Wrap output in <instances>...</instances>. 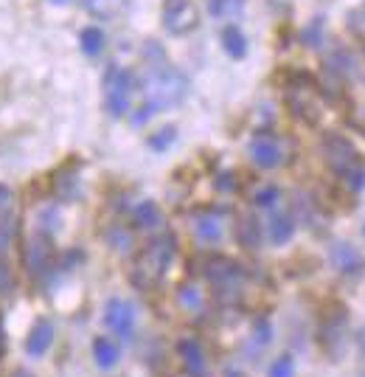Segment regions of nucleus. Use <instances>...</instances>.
<instances>
[{
  "label": "nucleus",
  "instance_id": "obj_12",
  "mask_svg": "<svg viewBox=\"0 0 365 377\" xmlns=\"http://www.w3.org/2000/svg\"><path fill=\"white\" fill-rule=\"evenodd\" d=\"M205 276H208V282H214V284H230L242 276V271H239L236 262H230L225 256H214V259H208V265H205Z\"/></svg>",
  "mask_w": 365,
  "mask_h": 377
},
{
  "label": "nucleus",
  "instance_id": "obj_15",
  "mask_svg": "<svg viewBox=\"0 0 365 377\" xmlns=\"http://www.w3.org/2000/svg\"><path fill=\"white\" fill-rule=\"evenodd\" d=\"M118 355H121V349L113 338H96L93 341V358L101 369H113L118 363Z\"/></svg>",
  "mask_w": 365,
  "mask_h": 377
},
{
  "label": "nucleus",
  "instance_id": "obj_21",
  "mask_svg": "<svg viewBox=\"0 0 365 377\" xmlns=\"http://www.w3.org/2000/svg\"><path fill=\"white\" fill-rule=\"evenodd\" d=\"M267 375L270 377H292L295 375V363H292V358H289V355H281L273 366H270Z\"/></svg>",
  "mask_w": 365,
  "mask_h": 377
},
{
  "label": "nucleus",
  "instance_id": "obj_13",
  "mask_svg": "<svg viewBox=\"0 0 365 377\" xmlns=\"http://www.w3.org/2000/svg\"><path fill=\"white\" fill-rule=\"evenodd\" d=\"M236 239H239L242 248L256 251L259 242H262V226H259V220L250 217V214H245V217L239 220V226H236Z\"/></svg>",
  "mask_w": 365,
  "mask_h": 377
},
{
  "label": "nucleus",
  "instance_id": "obj_8",
  "mask_svg": "<svg viewBox=\"0 0 365 377\" xmlns=\"http://www.w3.org/2000/svg\"><path fill=\"white\" fill-rule=\"evenodd\" d=\"M329 259H331V265H334L340 273H346V276H354V273L363 271V256H360V251L351 248L349 242H334V245L329 248Z\"/></svg>",
  "mask_w": 365,
  "mask_h": 377
},
{
  "label": "nucleus",
  "instance_id": "obj_28",
  "mask_svg": "<svg viewBox=\"0 0 365 377\" xmlns=\"http://www.w3.org/2000/svg\"><path fill=\"white\" fill-rule=\"evenodd\" d=\"M228 377H245L242 372H228Z\"/></svg>",
  "mask_w": 365,
  "mask_h": 377
},
{
  "label": "nucleus",
  "instance_id": "obj_25",
  "mask_svg": "<svg viewBox=\"0 0 365 377\" xmlns=\"http://www.w3.org/2000/svg\"><path fill=\"white\" fill-rule=\"evenodd\" d=\"M357 349H360V363H363V369H365V327H360V332H357Z\"/></svg>",
  "mask_w": 365,
  "mask_h": 377
},
{
  "label": "nucleus",
  "instance_id": "obj_26",
  "mask_svg": "<svg viewBox=\"0 0 365 377\" xmlns=\"http://www.w3.org/2000/svg\"><path fill=\"white\" fill-rule=\"evenodd\" d=\"M182 304H191V307H197L200 304V296H194V290H182Z\"/></svg>",
  "mask_w": 365,
  "mask_h": 377
},
{
  "label": "nucleus",
  "instance_id": "obj_3",
  "mask_svg": "<svg viewBox=\"0 0 365 377\" xmlns=\"http://www.w3.org/2000/svg\"><path fill=\"white\" fill-rule=\"evenodd\" d=\"M172 256H175V239H172V236H158V239H152V242L143 248V253L138 256V262H135V273H133L135 284H140V287H152V284L160 282L163 273H166L169 265H172Z\"/></svg>",
  "mask_w": 365,
  "mask_h": 377
},
{
  "label": "nucleus",
  "instance_id": "obj_29",
  "mask_svg": "<svg viewBox=\"0 0 365 377\" xmlns=\"http://www.w3.org/2000/svg\"><path fill=\"white\" fill-rule=\"evenodd\" d=\"M51 3H59V6H62V3H68V0H51Z\"/></svg>",
  "mask_w": 365,
  "mask_h": 377
},
{
  "label": "nucleus",
  "instance_id": "obj_11",
  "mask_svg": "<svg viewBox=\"0 0 365 377\" xmlns=\"http://www.w3.org/2000/svg\"><path fill=\"white\" fill-rule=\"evenodd\" d=\"M51 343H53V324H51L48 318H40V321L31 327L29 338H26V352H29L31 358H40V355H46Z\"/></svg>",
  "mask_w": 365,
  "mask_h": 377
},
{
  "label": "nucleus",
  "instance_id": "obj_19",
  "mask_svg": "<svg viewBox=\"0 0 365 377\" xmlns=\"http://www.w3.org/2000/svg\"><path fill=\"white\" fill-rule=\"evenodd\" d=\"M101 48H104V34H101V29H85L82 31V51L88 54V56H98L101 54Z\"/></svg>",
  "mask_w": 365,
  "mask_h": 377
},
{
  "label": "nucleus",
  "instance_id": "obj_27",
  "mask_svg": "<svg viewBox=\"0 0 365 377\" xmlns=\"http://www.w3.org/2000/svg\"><path fill=\"white\" fill-rule=\"evenodd\" d=\"M11 377H34L29 369H17V372H11Z\"/></svg>",
  "mask_w": 365,
  "mask_h": 377
},
{
  "label": "nucleus",
  "instance_id": "obj_4",
  "mask_svg": "<svg viewBox=\"0 0 365 377\" xmlns=\"http://www.w3.org/2000/svg\"><path fill=\"white\" fill-rule=\"evenodd\" d=\"M133 99V76L124 68H110L104 76V104L110 116H124Z\"/></svg>",
  "mask_w": 365,
  "mask_h": 377
},
{
  "label": "nucleus",
  "instance_id": "obj_22",
  "mask_svg": "<svg viewBox=\"0 0 365 377\" xmlns=\"http://www.w3.org/2000/svg\"><path fill=\"white\" fill-rule=\"evenodd\" d=\"M14 287V273H11V265L0 259V296H9Z\"/></svg>",
  "mask_w": 365,
  "mask_h": 377
},
{
  "label": "nucleus",
  "instance_id": "obj_9",
  "mask_svg": "<svg viewBox=\"0 0 365 377\" xmlns=\"http://www.w3.org/2000/svg\"><path fill=\"white\" fill-rule=\"evenodd\" d=\"M178 349H180L182 366H185L188 377H205L208 375V361H205V352H202L200 341H194V338H182Z\"/></svg>",
  "mask_w": 365,
  "mask_h": 377
},
{
  "label": "nucleus",
  "instance_id": "obj_20",
  "mask_svg": "<svg viewBox=\"0 0 365 377\" xmlns=\"http://www.w3.org/2000/svg\"><path fill=\"white\" fill-rule=\"evenodd\" d=\"M85 6L98 17H110L124 6V0H85Z\"/></svg>",
  "mask_w": 365,
  "mask_h": 377
},
{
  "label": "nucleus",
  "instance_id": "obj_30",
  "mask_svg": "<svg viewBox=\"0 0 365 377\" xmlns=\"http://www.w3.org/2000/svg\"><path fill=\"white\" fill-rule=\"evenodd\" d=\"M0 349H3V330H0Z\"/></svg>",
  "mask_w": 365,
  "mask_h": 377
},
{
  "label": "nucleus",
  "instance_id": "obj_16",
  "mask_svg": "<svg viewBox=\"0 0 365 377\" xmlns=\"http://www.w3.org/2000/svg\"><path fill=\"white\" fill-rule=\"evenodd\" d=\"M194 231H197L200 239H205V242H217V239L222 236V223H220V217H214V214H202V217H197Z\"/></svg>",
  "mask_w": 365,
  "mask_h": 377
},
{
  "label": "nucleus",
  "instance_id": "obj_18",
  "mask_svg": "<svg viewBox=\"0 0 365 377\" xmlns=\"http://www.w3.org/2000/svg\"><path fill=\"white\" fill-rule=\"evenodd\" d=\"M222 46L228 51L230 56H245L247 54V40H245V34L236 29V26H228L225 31H222Z\"/></svg>",
  "mask_w": 365,
  "mask_h": 377
},
{
  "label": "nucleus",
  "instance_id": "obj_6",
  "mask_svg": "<svg viewBox=\"0 0 365 377\" xmlns=\"http://www.w3.org/2000/svg\"><path fill=\"white\" fill-rule=\"evenodd\" d=\"M104 324L115 335L121 338H130L133 327H135V307L124 298H110L107 307H104Z\"/></svg>",
  "mask_w": 365,
  "mask_h": 377
},
{
  "label": "nucleus",
  "instance_id": "obj_10",
  "mask_svg": "<svg viewBox=\"0 0 365 377\" xmlns=\"http://www.w3.org/2000/svg\"><path fill=\"white\" fill-rule=\"evenodd\" d=\"M23 259H26L29 273H43V271L48 268V262H51V242H48L43 234L31 236L29 245H26Z\"/></svg>",
  "mask_w": 365,
  "mask_h": 377
},
{
  "label": "nucleus",
  "instance_id": "obj_17",
  "mask_svg": "<svg viewBox=\"0 0 365 377\" xmlns=\"http://www.w3.org/2000/svg\"><path fill=\"white\" fill-rule=\"evenodd\" d=\"M135 223L140 228H158L160 223H163V214H160V208L155 206V203H140L135 208Z\"/></svg>",
  "mask_w": 365,
  "mask_h": 377
},
{
  "label": "nucleus",
  "instance_id": "obj_1",
  "mask_svg": "<svg viewBox=\"0 0 365 377\" xmlns=\"http://www.w3.org/2000/svg\"><path fill=\"white\" fill-rule=\"evenodd\" d=\"M143 96H146V107L155 113V110H163V107H175L180 104L185 91H188V82L180 71L175 68H166V65H152L146 68L143 79Z\"/></svg>",
  "mask_w": 365,
  "mask_h": 377
},
{
  "label": "nucleus",
  "instance_id": "obj_2",
  "mask_svg": "<svg viewBox=\"0 0 365 377\" xmlns=\"http://www.w3.org/2000/svg\"><path fill=\"white\" fill-rule=\"evenodd\" d=\"M323 155H326V164L349 184L351 188H363L365 186V166L360 161V152L340 136H326L323 139Z\"/></svg>",
  "mask_w": 365,
  "mask_h": 377
},
{
  "label": "nucleus",
  "instance_id": "obj_14",
  "mask_svg": "<svg viewBox=\"0 0 365 377\" xmlns=\"http://www.w3.org/2000/svg\"><path fill=\"white\" fill-rule=\"evenodd\" d=\"M267 234H270V239H273L275 245L289 242L292 234H295V220H292V214H287V211L273 214L270 223H267Z\"/></svg>",
  "mask_w": 365,
  "mask_h": 377
},
{
  "label": "nucleus",
  "instance_id": "obj_23",
  "mask_svg": "<svg viewBox=\"0 0 365 377\" xmlns=\"http://www.w3.org/2000/svg\"><path fill=\"white\" fill-rule=\"evenodd\" d=\"M175 127H166V130H160V133H155L152 139H149V146H155V149H166L169 144L175 141Z\"/></svg>",
  "mask_w": 365,
  "mask_h": 377
},
{
  "label": "nucleus",
  "instance_id": "obj_7",
  "mask_svg": "<svg viewBox=\"0 0 365 377\" xmlns=\"http://www.w3.org/2000/svg\"><path fill=\"white\" fill-rule=\"evenodd\" d=\"M250 158H253L256 166L273 169V166L281 164L284 152H281V144L275 141L273 136H256V139L250 141Z\"/></svg>",
  "mask_w": 365,
  "mask_h": 377
},
{
  "label": "nucleus",
  "instance_id": "obj_5",
  "mask_svg": "<svg viewBox=\"0 0 365 377\" xmlns=\"http://www.w3.org/2000/svg\"><path fill=\"white\" fill-rule=\"evenodd\" d=\"M160 17H163L166 31H172V34H188L200 23V11L191 0H166Z\"/></svg>",
  "mask_w": 365,
  "mask_h": 377
},
{
  "label": "nucleus",
  "instance_id": "obj_24",
  "mask_svg": "<svg viewBox=\"0 0 365 377\" xmlns=\"http://www.w3.org/2000/svg\"><path fill=\"white\" fill-rule=\"evenodd\" d=\"M275 200H278V188L275 186H264L256 191V197H253V203L256 206H273Z\"/></svg>",
  "mask_w": 365,
  "mask_h": 377
}]
</instances>
